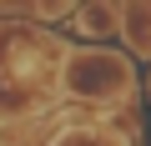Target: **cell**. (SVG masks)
<instances>
[{"label": "cell", "mask_w": 151, "mask_h": 146, "mask_svg": "<svg viewBox=\"0 0 151 146\" xmlns=\"http://www.w3.org/2000/svg\"><path fill=\"white\" fill-rule=\"evenodd\" d=\"M116 20H121L116 10H86V15H81V25H86V30H111Z\"/></svg>", "instance_id": "6da1fadb"}]
</instances>
